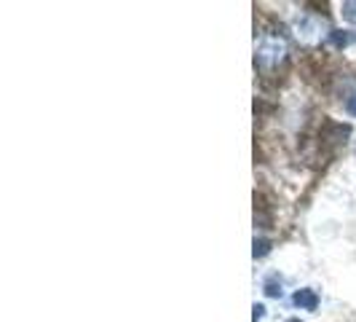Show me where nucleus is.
<instances>
[{"label":"nucleus","instance_id":"obj_8","mask_svg":"<svg viewBox=\"0 0 356 322\" xmlns=\"http://www.w3.org/2000/svg\"><path fill=\"white\" fill-rule=\"evenodd\" d=\"M263 317H266V306H263V304H254V306H252V320L260 322Z\"/></svg>","mask_w":356,"mask_h":322},{"label":"nucleus","instance_id":"obj_9","mask_svg":"<svg viewBox=\"0 0 356 322\" xmlns=\"http://www.w3.org/2000/svg\"><path fill=\"white\" fill-rule=\"evenodd\" d=\"M346 110H348L351 116H356V91L351 94V97H348V100H346Z\"/></svg>","mask_w":356,"mask_h":322},{"label":"nucleus","instance_id":"obj_5","mask_svg":"<svg viewBox=\"0 0 356 322\" xmlns=\"http://www.w3.org/2000/svg\"><path fill=\"white\" fill-rule=\"evenodd\" d=\"M282 279H276V277H270L266 282V296H270V298H282Z\"/></svg>","mask_w":356,"mask_h":322},{"label":"nucleus","instance_id":"obj_4","mask_svg":"<svg viewBox=\"0 0 356 322\" xmlns=\"http://www.w3.org/2000/svg\"><path fill=\"white\" fill-rule=\"evenodd\" d=\"M327 36H330V43H332L335 49H346V46L354 40V36H351L348 30H330Z\"/></svg>","mask_w":356,"mask_h":322},{"label":"nucleus","instance_id":"obj_10","mask_svg":"<svg viewBox=\"0 0 356 322\" xmlns=\"http://www.w3.org/2000/svg\"><path fill=\"white\" fill-rule=\"evenodd\" d=\"M286 322H303V320H286Z\"/></svg>","mask_w":356,"mask_h":322},{"label":"nucleus","instance_id":"obj_1","mask_svg":"<svg viewBox=\"0 0 356 322\" xmlns=\"http://www.w3.org/2000/svg\"><path fill=\"white\" fill-rule=\"evenodd\" d=\"M254 59H257V65H260L263 70L279 68L286 59V40L282 36H276V33L260 36L257 46H254Z\"/></svg>","mask_w":356,"mask_h":322},{"label":"nucleus","instance_id":"obj_7","mask_svg":"<svg viewBox=\"0 0 356 322\" xmlns=\"http://www.w3.org/2000/svg\"><path fill=\"white\" fill-rule=\"evenodd\" d=\"M270 252V242L268 239H254V258H266Z\"/></svg>","mask_w":356,"mask_h":322},{"label":"nucleus","instance_id":"obj_2","mask_svg":"<svg viewBox=\"0 0 356 322\" xmlns=\"http://www.w3.org/2000/svg\"><path fill=\"white\" fill-rule=\"evenodd\" d=\"M321 30H324V22L314 14H303V17L295 22V36L300 38L303 43H319Z\"/></svg>","mask_w":356,"mask_h":322},{"label":"nucleus","instance_id":"obj_3","mask_svg":"<svg viewBox=\"0 0 356 322\" xmlns=\"http://www.w3.org/2000/svg\"><path fill=\"white\" fill-rule=\"evenodd\" d=\"M292 304L298 306V309H303V312H316L319 309V296L311 287H303V290H298L292 296Z\"/></svg>","mask_w":356,"mask_h":322},{"label":"nucleus","instance_id":"obj_6","mask_svg":"<svg viewBox=\"0 0 356 322\" xmlns=\"http://www.w3.org/2000/svg\"><path fill=\"white\" fill-rule=\"evenodd\" d=\"M340 14H343L346 22L356 24V0H346V3H343V8H340Z\"/></svg>","mask_w":356,"mask_h":322}]
</instances>
